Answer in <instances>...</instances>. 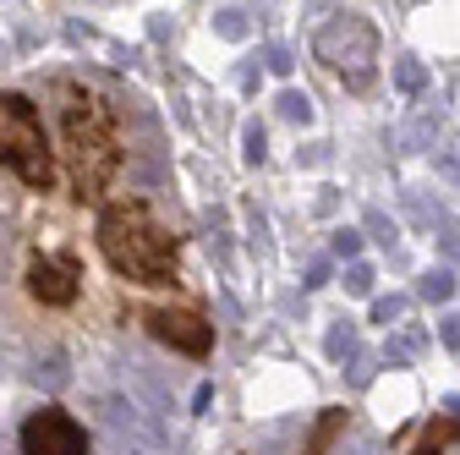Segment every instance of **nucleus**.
<instances>
[{
    "label": "nucleus",
    "instance_id": "nucleus-6",
    "mask_svg": "<svg viewBox=\"0 0 460 455\" xmlns=\"http://www.w3.org/2000/svg\"><path fill=\"white\" fill-rule=\"evenodd\" d=\"M148 335L164 340V346L181 352V357H208V346H214V324L203 313H192V308H154Z\"/></svg>",
    "mask_w": 460,
    "mask_h": 455
},
{
    "label": "nucleus",
    "instance_id": "nucleus-13",
    "mask_svg": "<svg viewBox=\"0 0 460 455\" xmlns=\"http://www.w3.org/2000/svg\"><path fill=\"white\" fill-rule=\"evenodd\" d=\"M345 291L367 297V291H373V269H367V263H351V269H345Z\"/></svg>",
    "mask_w": 460,
    "mask_h": 455
},
{
    "label": "nucleus",
    "instance_id": "nucleus-1",
    "mask_svg": "<svg viewBox=\"0 0 460 455\" xmlns=\"http://www.w3.org/2000/svg\"><path fill=\"white\" fill-rule=\"evenodd\" d=\"M55 116H61V143H66V159H72V187L83 203L104 198V187L115 182V170H121V116H115V104L77 83V77H61L55 83Z\"/></svg>",
    "mask_w": 460,
    "mask_h": 455
},
{
    "label": "nucleus",
    "instance_id": "nucleus-17",
    "mask_svg": "<svg viewBox=\"0 0 460 455\" xmlns=\"http://www.w3.org/2000/svg\"><path fill=\"white\" fill-rule=\"evenodd\" d=\"M357 247H362L357 231H340V236H334V253H340V258H357Z\"/></svg>",
    "mask_w": 460,
    "mask_h": 455
},
{
    "label": "nucleus",
    "instance_id": "nucleus-15",
    "mask_svg": "<svg viewBox=\"0 0 460 455\" xmlns=\"http://www.w3.org/2000/svg\"><path fill=\"white\" fill-rule=\"evenodd\" d=\"M433 170H438V176H444L449 187H460V154H455V148H444V154L433 159Z\"/></svg>",
    "mask_w": 460,
    "mask_h": 455
},
{
    "label": "nucleus",
    "instance_id": "nucleus-5",
    "mask_svg": "<svg viewBox=\"0 0 460 455\" xmlns=\"http://www.w3.org/2000/svg\"><path fill=\"white\" fill-rule=\"evenodd\" d=\"M22 455H88V433L72 412L61 406H39L22 423Z\"/></svg>",
    "mask_w": 460,
    "mask_h": 455
},
{
    "label": "nucleus",
    "instance_id": "nucleus-8",
    "mask_svg": "<svg viewBox=\"0 0 460 455\" xmlns=\"http://www.w3.org/2000/svg\"><path fill=\"white\" fill-rule=\"evenodd\" d=\"M417 291H422L428 302H449V297H455V274H449V269H428Z\"/></svg>",
    "mask_w": 460,
    "mask_h": 455
},
{
    "label": "nucleus",
    "instance_id": "nucleus-7",
    "mask_svg": "<svg viewBox=\"0 0 460 455\" xmlns=\"http://www.w3.org/2000/svg\"><path fill=\"white\" fill-rule=\"evenodd\" d=\"M77 286H83V263H77L72 253H61V258H33V269H28V291H33L44 308L77 302Z\"/></svg>",
    "mask_w": 460,
    "mask_h": 455
},
{
    "label": "nucleus",
    "instance_id": "nucleus-12",
    "mask_svg": "<svg viewBox=\"0 0 460 455\" xmlns=\"http://www.w3.org/2000/svg\"><path fill=\"white\" fill-rule=\"evenodd\" d=\"M279 110H285V121H313V99L307 94H279Z\"/></svg>",
    "mask_w": 460,
    "mask_h": 455
},
{
    "label": "nucleus",
    "instance_id": "nucleus-10",
    "mask_svg": "<svg viewBox=\"0 0 460 455\" xmlns=\"http://www.w3.org/2000/svg\"><path fill=\"white\" fill-rule=\"evenodd\" d=\"M323 346H329V357H334V362H340V357H351V352H357V329H351V324H334Z\"/></svg>",
    "mask_w": 460,
    "mask_h": 455
},
{
    "label": "nucleus",
    "instance_id": "nucleus-9",
    "mask_svg": "<svg viewBox=\"0 0 460 455\" xmlns=\"http://www.w3.org/2000/svg\"><path fill=\"white\" fill-rule=\"evenodd\" d=\"M417 455H460V423H455V428H444V433H428Z\"/></svg>",
    "mask_w": 460,
    "mask_h": 455
},
{
    "label": "nucleus",
    "instance_id": "nucleus-19",
    "mask_svg": "<svg viewBox=\"0 0 460 455\" xmlns=\"http://www.w3.org/2000/svg\"><path fill=\"white\" fill-rule=\"evenodd\" d=\"M219 33H230V39H242L247 28H242V17H236V12H225V17H219Z\"/></svg>",
    "mask_w": 460,
    "mask_h": 455
},
{
    "label": "nucleus",
    "instance_id": "nucleus-3",
    "mask_svg": "<svg viewBox=\"0 0 460 455\" xmlns=\"http://www.w3.org/2000/svg\"><path fill=\"white\" fill-rule=\"evenodd\" d=\"M0 165L33 192L55 187V154L44 143L39 104L28 94H0Z\"/></svg>",
    "mask_w": 460,
    "mask_h": 455
},
{
    "label": "nucleus",
    "instance_id": "nucleus-14",
    "mask_svg": "<svg viewBox=\"0 0 460 455\" xmlns=\"http://www.w3.org/2000/svg\"><path fill=\"white\" fill-rule=\"evenodd\" d=\"M400 313H406V297H378L373 302V324H394Z\"/></svg>",
    "mask_w": 460,
    "mask_h": 455
},
{
    "label": "nucleus",
    "instance_id": "nucleus-20",
    "mask_svg": "<svg viewBox=\"0 0 460 455\" xmlns=\"http://www.w3.org/2000/svg\"><path fill=\"white\" fill-rule=\"evenodd\" d=\"M340 455H373V450L367 444H351V450H340Z\"/></svg>",
    "mask_w": 460,
    "mask_h": 455
},
{
    "label": "nucleus",
    "instance_id": "nucleus-16",
    "mask_svg": "<svg viewBox=\"0 0 460 455\" xmlns=\"http://www.w3.org/2000/svg\"><path fill=\"white\" fill-rule=\"evenodd\" d=\"M438 335H444V346H449V352H460V313H449V318L438 324Z\"/></svg>",
    "mask_w": 460,
    "mask_h": 455
},
{
    "label": "nucleus",
    "instance_id": "nucleus-4",
    "mask_svg": "<svg viewBox=\"0 0 460 455\" xmlns=\"http://www.w3.org/2000/svg\"><path fill=\"white\" fill-rule=\"evenodd\" d=\"M313 55L345 83V88H373V72H378V33L373 22H362L357 12H340L334 22L318 28L313 39Z\"/></svg>",
    "mask_w": 460,
    "mask_h": 455
},
{
    "label": "nucleus",
    "instance_id": "nucleus-18",
    "mask_svg": "<svg viewBox=\"0 0 460 455\" xmlns=\"http://www.w3.org/2000/svg\"><path fill=\"white\" fill-rule=\"evenodd\" d=\"M247 159H252V165L263 159V127H258V121L247 127Z\"/></svg>",
    "mask_w": 460,
    "mask_h": 455
},
{
    "label": "nucleus",
    "instance_id": "nucleus-11",
    "mask_svg": "<svg viewBox=\"0 0 460 455\" xmlns=\"http://www.w3.org/2000/svg\"><path fill=\"white\" fill-rule=\"evenodd\" d=\"M394 83L406 88V94H422V88H428V72H422L417 61H394Z\"/></svg>",
    "mask_w": 460,
    "mask_h": 455
},
{
    "label": "nucleus",
    "instance_id": "nucleus-2",
    "mask_svg": "<svg viewBox=\"0 0 460 455\" xmlns=\"http://www.w3.org/2000/svg\"><path fill=\"white\" fill-rule=\"evenodd\" d=\"M99 253L132 286H170L176 280V236L143 198H115L99 209Z\"/></svg>",
    "mask_w": 460,
    "mask_h": 455
}]
</instances>
